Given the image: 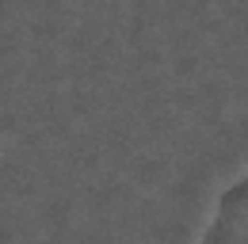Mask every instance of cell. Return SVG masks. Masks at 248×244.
I'll return each instance as SVG.
<instances>
[{
    "label": "cell",
    "mask_w": 248,
    "mask_h": 244,
    "mask_svg": "<svg viewBox=\"0 0 248 244\" xmlns=\"http://www.w3.org/2000/svg\"><path fill=\"white\" fill-rule=\"evenodd\" d=\"M199 244H248V168L217 195Z\"/></svg>",
    "instance_id": "cell-1"
}]
</instances>
